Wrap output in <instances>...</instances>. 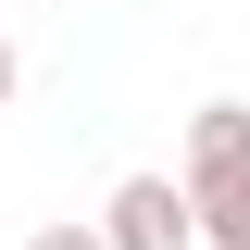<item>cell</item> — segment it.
<instances>
[{
    "label": "cell",
    "mask_w": 250,
    "mask_h": 250,
    "mask_svg": "<svg viewBox=\"0 0 250 250\" xmlns=\"http://www.w3.org/2000/svg\"><path fill=\"white\" fill-rule=\"evenodd\" d=\"M100 250H200V213H188V175H113L100 200Z\"/></svg>",
    "instance_id": "6da1fadb"
},
{
    "label": "cell",
    "mask_w": 250,
    "mask_h": 250,
    "mask_svg": "<svg viewBox=\"0 0 250 250\" xmlns=\"http://www.w3.org/2000/svg\"><path fill=\"white\" fill-rule=\"evenodd\" d=\"M188 213H200V250H250V175L188 188Z\"/></svg>",
    "instance_id": "3957f363"
},
{
    "label": "cell",
    "mask_w": 250,
    "mask_h": 250,
    "mask_svg": "<svg viewBox=\"0 0 250 250\" xmlns=\"http://www.w3.org/2000/svg\"><path fill=\"white\" fill-rule=\"evenodd\" d=\"M13 88H25V50H13V38H0V113H13Z\"/></svg>",
    "instance_id": "5b68a950"
},
{
    "label": "cell",
    "mask_w": 250,
    "mask_h": 250,
    "mask_svg": "<svg viewBox=\"0 0 250 250\" xmlns=\"http://www.w3.org/2000/svg\"><path fill=\"white\" fill-rule=\"evenodd\" d=\"M213 175H250V100H200L188 113V188Z\"/></svg>",
    "instance_id": "7a4b0ae2"
},
{
    "label": "cell",
    "mask_w": 250,
    "mask_h": 250,
    "mask_svg": "<svg viewBox=\"0 0 250 250\" xmlns=\"http://www.w3.org/2000/svg\"><path fill=\"white\" fill-rule=\"evenodd\" d=\"M25 250H100V225H38Z\"/></svg>",
    "instance_id": "277c9868"
}]
</instances>
